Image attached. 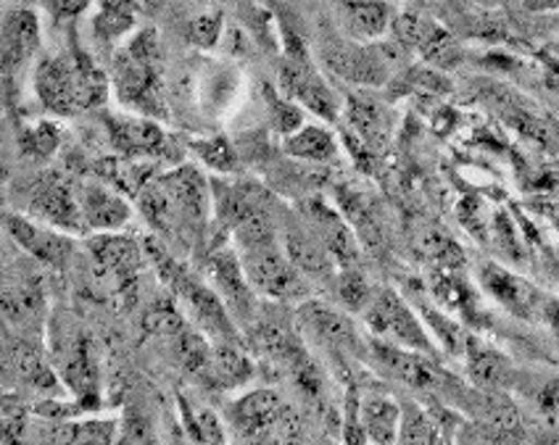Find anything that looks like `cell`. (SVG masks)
Listing matches in <instances>:
<instances>
[{"label":"cell","mask_w":559,"mask_h":445,"mask_svg":"<svg viewBox=\"0 0 559 445\" xmlns=\"http://www.w3.org/2000/svg\"><path fill=\"white\" fill-rule=\"evenodd\" d=\"M117 419H50L46 441L53 443H117Z\"/></svg>","instance_id":"cell-29"},{"label":"cell","mask_w":559,"mask_h":445,"mask_svg":"<svg viewBox=\"0 0 559 445\" xmlns=\"http://www.w3.org/2000/svg\"><path fill=\"white\" fill-rule=\"evenodd\" d=\"M280 37H283V61H280L277 72V91L288 95L304 111L314 113L322 122H338L343 100L322 74V69L311 59L301 37L288 27H280Z\"/></svg>","instance_id":"cell-3"},{"label":"cell","mask_w":559,"mask_h":445,"mask_svg":"<svg viewBox=\"0 0 559 445\" xmlns=\"http://www.w3.org/2000/svg\"><path fill=\"white\" fill-rule=\"evenodd\" d=\"M359 428L365 443H399L402 400L383 387H359Z\"/></svg>","instance_id":"cell-25"},{"label":"cell","mask_w":559,"mask_h":445,"mask_svg":"<svg viewBox=\"0 0 559 445\" xmlns=\"http://www.w3.org/2000/svg\"><path fill=\"white\" fill-rule=\"evenodd\" d=\"M167 190L177 219H180L182 238L203 234L212 219V177H206L193 164H177L158 175Z\"/></svg>","instance_id":"cell-16"},{"label":"cell","mask_w":559,"mask_h":445,"mask_svg":"<svg viewBox=\"0 0 559 445\" xmlns=\"http://www.w3.org/2000/svg\"><path fill=\"white\" fill-rule=\"evenodd\" d=\"M225 14L219 5H203L199 14H193L186 22V40L195 50H217L225 35Z\"/></svg>","instance_id":"cell-33"},{"label":"cell","mask_w":559,"mask_h":445,"mask_svg":"<svg viewBox=\"0 0 559 445\" xmlns=\"http://www.w3.org/2000/svg\"><path fill=\"white\" fill-rule=\"evenodd\" d=\"M32 87L43 111L50 117H80L106 106L111 93L109 72L78 43V35H69V46L59 53L40 56L32 69Z\"/></svg>","instance_id":"cell-1"},{"label":"cell","mask_w":559,"mask_h":445,"mask_svg":"<svg viewBox=\"0 0 559 445\" xmlns=\"http://www.w3.org/2000/svg\"><path fill=\"white\" fill-rule=\"evenodd\" d=\"M227 430L238 441H298L304 422L275 387H253L227 406Z\"/></svg>","instance_id":"cell-4"},{"label":"cell","mask_w":559,"mask_h":445,"mask_svg":"<svg viewBox=\"0 0 559 445\" xmlns=\"http://www.w3.org/2000/svg\"><path fill=\"white\" fill-rule=\"evenodd\" d=\"M91 277L104 296H124L138 285L140 272L145 269L143 240L132 238L124 230L93 232L85 243Z\"/></svg>","instance_id":"cell-6"},{"label":"cell","mask_w":559,"mask_h":445,"mask_svg":"<svg viewBox=\"0 0 559 445\" xmlns=\"http://www.w3.org/2000/svg\"><path fill=\"white\" fill-rule=\"evenodd\" d=\"M370 338L393 342V346L412 348V351L436 353V340L430 329L425 327L423 316L417 314L415 306L393 288H374L370 303L361 311Z\"/></svg>","instance_id":"cell-8"},{"label":"cell","mask_w":559,"mask_h":445,"mask_svg":"<svg viewBox=\"0 0 559 445\" xmlns=\"http://www.w3.org/2000/svg\"><path fill=\"white\" fill-rule=\"evenodd\" d=\"M106 137L119 158L132 161H156L175 154L169 132L158 124V119L143 117L132 111H100Z\"/></svg>","instance_id":"cell-15"},{"label":"cell","mask_w":559,"mask_h":445,"mask_svg":"<svg viewBox=\"0 0 559 445\" xmlns=\"http://www.w3.org/2000/svg\"><path fill=\"white\" fill-rule=\"evenodd\" d=\"M367 364H372L374 372L383 374L391 383L406 387L412 393H428L438 396L443 383V369L433 364V356L423 351H412V348L393 346V342L370 338L367 348Z\"/></svg>","instance_id":"cell-14"},{"label":"cell","mask_w":559,"mask_h":445,"mask_svg":"<svg viewBox=\"0 0 559 445\" xmlns=\"http://www.w3.org/2000/svg\"><path fill=\"white\" fill-rule=\"evenodd\" d=\"M417 243H419V251H423L425 256L433 258V262H438V264L449 266V269L462 262L460 245H456L449 234L436 230V227H428V230L419 234Z\"/></svg>","instance_id":"cell-38"},{"label":"cell","mask_w":559,"mask_h":445,"mask_svg":"<svg viewBox=\"0 0 559 445\" xmlns=\"http://www.w3.org/2000/svg\"><path fill=\"white\" fill-rule=\"evenodd\" d=\"M27 214L35 216V219L46 221V225L59 227V230L69 234L85 232L78 188L59 175L43 177V180L32 188Z\"/></svg>","instance_id":"cell-20"},{"label":"cell","mask_w":559,"mask_h":445,"mask_svg":"<svg viewBox=\"0 0 559 445\" xmlns=\"http://www.w3.org/2000/svg\"><path fill=\"white\" fill-rule=\"evenodd\" d=\"M43 24L32 5L0 14V82L14 87L40 61Z\"/></svg>","instance_id":"cell-11"},{"label":"cell","mask_w":559,"mask_h":445,"mask_svg":"<svg viewBox=\"0 0 559 445\" xmlns=\"http://www.w3.org/2000/svg\"><path fill=\"white\" fill-rule=\"evenodd\" d=\"M111 93L124 111L164 119L169 113L167 72H164L162 37L154 27H140L114 48Z\"/></svg>","instance_id":"cell-2"},{"label":"cell","mask_w":559,"mask_h":445,"mask_svg":"<svg viewBox=\"0 0 559 445\" xmlns=\"http://www.w3.org/2000/svg\"><path fill=\"white\" fill-rule=\"evenodd\" d=\"M140 0H98L93 16V35L100 46H114L127 40L138 29Z\"/></svg>","instance_id":"cell-28"},{"label":"cell","mask_w":559,"mask_h":445,"mask_svg":"<svg viewBox=\"0 0 559 445\" xmlns=\"http://www.w3.org/2000/svg\"><path fill=\"white\" fill-rule=\"evenodd\" d=\"M177 406H180L182 428L193 441L199 443H225L227 441V422L225 417H219L212 406L195 404L186 396L177 398Z\"/></svg>","instance_id":"cell-30"},{"label":"cell","mask_w":559,"mask_h":445,"mask_svg":"<svg viewBox=\"0 0 559 445\" xmlns=\"http://www.w3.org/2000/svg\"><path fill=\"white\" fill-rule=\"evenodd\" d=\"M48 324V298L43 277L27 269L0 275V327L11 338H40Z\"/></svg>","instance_id":"cell-10"},{"label":"cell","mask_w":559,"mask_h":445,"mask_svg":"<svg viewBox=\"0 0 559 445\" xmlns=\"http://www.w3.org/2000/svg\"><path fill=\"white\" fill-rule=\"evenodd\" d=\"M475 3H478L480 9H514V5L528 9V0H475Z\"/></svg>","instance_id":"cell-40"},{"label":"cell","mask_w":559,"mask_h":445,"mask_svg":"<svg viewBox=\"0 0 559 445\" xmlns=\"http://www.w3.org/2000/svg\"><path fill=\"white\" fill-rule=\"evenodd\" d=\"M298 212H301V219L307 221L309 230L328 248L338 269L359 264V238L343 212L330 206L325 199H307L298 206Z\"/></svg>","instance_id":"cell-17"},{"label":"cell","mask_w":559,"mask_h":445,"mask_svg":"<svg viewBox=\"0 0 559 445\" xmlns=\"http://www.w3.org/2000/svg\"><path fill=\"white\" fill-rule=\"evenodd\" d=\"M333 290H335V298H338L341 309H346L348 314H361L374 292L372 285L367 282V277L361 275L359 264L357 266H341V269L335 272Z\"/></svg>","instance_id":"cell-34"},{"label":"cell","mask_w":559,"mask_h":445,"mask_svg":"<svg viewBox=\"0 0 559 445\" xmlns=\"http://www.w3.org/2000/svg\"><path fill=\"white\" fill-rule=\"evenodd\" d=\"M296 322L307 338L325 348L330 359L338 361V366H348L352 361H367L370 340L361 338L357 322L352 320L346 309L307 298L304 303H298Z\"/></svg>","instance_id":"cell-9"},{"label":"cell","mask_w":559,"mask_h":445,"mask_svg":"<svg viewBox=\"0 0 559 445\" xmlns=\"http://www.w3.org/2000/svg\"><path fill=\"white\" fill-rule=\"evenodd\" d=\"M203 279L217 290V296L225 301L235 324H238L240 333H243V329L253 322L257 311L262 309L259 306L262 298H259L249 285V277H246L243 264H240L238 251H235L230 240H227V243H214L209 248L206 258H203Z\"/></svg>","instance_id":"cell-12"},{"label":"cell","mask_w":559,"mask_h":445,"mask_svg":"<svg viewBox=\"0 0 559 445\" xmlns=\"http://www.w3.org/2000/svg\"><path fill=\"white\" fill-rule=\"evenodd\" d=\"M333 11L343 37L357 43L389 37L396 16L393 0H333Z\"/></svg>","instance_id":"cell-23"},{"label":"cell","mask_w":559,"mask_h":445,"mask_svg":"<svg viewBox=\"0 0 559 445\" xmlns=\"http://www.w3.org/2000/svg\"><path fill=\"white\" fill-rule=\"evenodd\" d=\"M188 151L214 175H235L240 169V154L230 140L222 135L188 140Z\"/></svg>","instance_id":"cell-32"},{"label":"cell","mask_w":559,"mask_h":445,"mask_svg":"<svg viewBox=\"0 0 559 445\" xmlns=\"http://www.w3.org/2000/svg\"><path fill=\"white\" fill-rule=\"evenodd\" d=\"M478 285L491 301H497L501 309L520 316V320H542V316H546V309H549L542 290L533 288L528 279L514 275V272L504 269L497 262L478 266Z\"/></svg>","instance_id":"cell-18"},{"label":"cell","mask_w":559,"mask_h":445,"mask_svg":"<svg viewBox=\"0 0 559 445\" xmlns=\"http://www.w3.org/2000/svg\"><path fill=\"white\" fill-rule=\"evenodd\" d=\"M78 199L85 232H119L132 221V203L122 190L106 180H82L78 184Z\"/></svg>","instance_id":"cell-21"},{"label":"cell","mask_w":559,"mask_h":445,"mask_svg":"<svg viewBox=\"0 0 559 445\" xmlns=\"http://www.w3.org/2000/svg\"><path fill=\"white\" fill-rule=\"evenodd\" d=\"M443 441L433 411L417 400H402V419H399V443H438Z\"/></svg>","instance_id":"cell-31"},{"label":"cell","mask_w":559,"mask_h":445,"mask_svg":"<svg viewBox=\"0 0 559 445\" xmlns=\"http://www.w3.org/2000/svg\"><path fill=\"white\" fill-rule=\"evenodd\" d=\"M389 35L396 43H402L409 53L423 56L430 63H441L443 59H454L456 56L454 35L443 24H438L433 16L423 14V11H396Z\"/></svg>","instance_id":"cell-19"},{"label":"cell","mask_w":559,"mask_h":445,"mask_svg":"<svg viewBox=\"0 0 559 445\" xmlns=\"http://www.w3.org/2000/svg\"><path fill=\"white\" fill-rule=\"evenodd\" d=\"M63 132L61 127L50 119H40V122H32L22 127L19 132V151L27 158H50L56 156V151L61 148Z\"/></svg>","instance_id":"cell-36"},{"label":"cell","mask_w":559,"mask_h":445,"mask_svg":"<svg viewBox=\"0 0 559 445\" xmlns=\"http://www.w3.org/2000/svg\"><path fill=\"white\" fill-rule=\"evenodd\" d=\"M37 3H40L56 22L74 24L80 16H85V11L91 9L93 0H37Z\"/></svg>","instance_id":"cell-39"},{"label":"cell","mask_w":559,"mask_h":445,"mask_svg":"<svg viewBox=\"0 0 559 445\" xmlns=\"http://www.w3.org/2000/svg\"><path fill=\"white\" fill-rule=\"evenodd\" d=\"M253 359L246 351V342L212 340L209 364L203 369L199 383L209 385L212 390H238L253 380Z\"/></svg>","instance_id":"cell-26"},{"label":"cell","mask_w":559,"mask_h":445,"mask_svg":"<svg viewBox=\"0 0 559 445\" xmlns=\"http://www.w3.org/2000/svg\"><path fill=\"white\" fill-rule=\"evenodd\" d=\"M235 251H238L249 285L262 301L285 306V303H304L311 298L314 285L296 269L280 238L249 248H235Z\"/></svg>","instance_id":"cell-5"},{"label":"cell","mask_w":559,"mask_h":445,"mask_svg":"<svg viewBox=\"0 0 559 445\" xmlns=\"http://www.w3.org/2000/svg\"><path fill=\"white\" fill-rule=\"evenodd\" d=\"M465 372L473 387L480 390H514L518 385V366L504 351H499L491 342H483L469 335L467 348H465Z\"/></svg>","instance_id":"cell-24"},{"label":"cell","mask_w":559,"mask_h":445,"mask_svg":"<svg viewBox=\"0 0 559 445\" xmlns=\"http://www.w3.org/2000/svg\"><path fill=\"white\" fill-rule=\"evenodd\" d=\"M264 106L266 113H270V127L280 137H288L290 132H296L298 127L307 122V111L272 85H264Z\"/></svg>","instance_id":"cell-37"},{"label":"cell","mask_w":559,"mask_h":445,"mask_svg":"<svg viewBox=\"0 0 559 445\" xmlns=\"http://www.w3.org/2000/svg\"><path fill=\"white\" fill-rule=\"evenodd\" d=\"M0 230L9 234L24 256L43 269H67L72 264L78 243L74 234L59 230V227L46 225V221L35 219L29 214L16 212H0Z\"/></svg>","instance_id":"cell-13"},{"label":"cell","mask_w":559,"mask_h":445,"mask_svg":"<svg viewBox=\"0 0 559 445\" xmlns=\"http://www.w3.org/2000/svg\"><path fill=\"white\" fill-rule=\"evenodd\" d=\"M514 390H523L528 398L531 409L536 411L538 422L546 430L559 432V380H544L538 385H528L523 377H518Z\"/></svg>","instance_id":"cell-35"},{"label":"cell","mask_w":559,"mask_h":445,"mask_svg":"<svg viewBox=\"0 0 559 445\" xmlns=\"http://www.w3.org/2000/svg\"><path fill=\"white\" fill-rule=\"evenodd\" d=\"M280 240H283V248L285 253H288L290 262L296 264V269L301 272L311 285H333L338 266H335L328 248L309 230L307 221H304L301 216H298V219L290 216V219L280 221Z\"/></svg>","instance_id":"cell-22"},{"label":"cell","mask_w":559,"mask_h":445,"mask_svg":"<svg viewBox=\"0 0 559 445\" xmlns=\"http://www.w3.org/2000/svg\"><path fill=\"white\" fill-rule=\"evenodd\" d=\"M50 364H53L56 374H59L61 385L72 393L80 404H95L98 400V359H95L93 338L87 329L69 324L63 320L61 324L50 327Z\"/></svg>","instance_id":"cell-7"},{"label":"cell","mask_w":559,"mask_h":445,"mask_svg":"<svg viewBox=\"0 0 559 445\" xmlns=\"http://www.w3.org/2000/svg\"><path fill=\"white\" fill-rule=\"evenodd\" d=\"M199 3L201 5H219V9H222V3H225V0H199Z\"/></svg>","instance_id":"cell-41"},{"label":"cell","mask_w":559,"mask_h":445,"mask_svg":"<svg viewBox=\"0 0 559 445\" xmlns=\"http://www.w3.org/2000/svg\"><path fill=\"white\" fill-rule=\"evenodd\" d=\"M285 156L296 158L304 164H317V167H328V164L341 161V143L330 127L320 122H304L296 132L283 137Z\"/></svg>","instance_id":"cell-27"}]
</instances>
